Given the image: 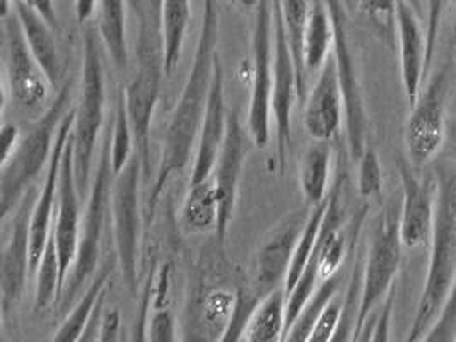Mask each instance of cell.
<instances>
[{
	"mask_svg": "<svg viewBox=\"0 0 456 342\" xmlns=\"http://www.w3.org/2000/svg\"><path fill=\"white\" fill-rule=\"evenodd\" d=\"M134 130L130 124V117L126 111V103H125V93L120 91L117 98V111H115V120L111 127V168L115 176L120 175L128 161L132 159V144H134Z\"/></svg>",
	"mask_w": 456,
	"mask_h": 342,
	"instance_id": "35",
	"label": "cell"
},
{
	"mask_svg": "<svg viewBox=\"0 0 456 342\" xmlns=\"http://www.w3.org/2000/svg\"><path fill=\"white\" fill-rule=\"evenodd\" d=\"M96 2L98 0H76V18H77V21L83 24L93 16Z\"/></svg>",
	"mask_w": 456,
	"mask_h": 342,
	"instance_id": "46",
	"label": "cell"
},
{
	"mask_svg": "<svg viewBox=\"0 0 456 342\" xmlns=\"http://www.w3.org/2000/svg\"><path fill=\"white\" fill-rule=\"evenodd\" d=\"M83 93L74 120V165L83 191L91 180V167L104 120V69L100 43L93 28L84 35Z\"/></svg>",
	"mask_w": 456,
	"mask_h": 342,
	"instance_id": "6",
	"label": "cell"
},
{
	"mask_svg": "<svg viewBox=\"0 0 456 342\" xmlns=\"http://www.w3.org/2000/svg\"><path fill=\"white\" fill-rule=\"evenodd\" d=\"M4 28L7 50L5 74L11 98L16 105L33 110L45 102L50 83L26 43L16 11L4 20Z\"/></svg>",
	"mask_w": 456,
	"mask_h": 342,
	"instance_id": "15",
	"label": "cell"
},
{
	"mask_svg": "<svg viewBox=\"0 0 456 342\" xmlns=\"http://www.w3.org/2000/svg\"><path fill=\"white\" fill-rule=\"evenodd\" d=\"M394 301L395 286L392 288V291L388 293V297L385 298V305H383V310H381V314L378 317V322H374V327L371 329V334H370V341H388L390 321H392V314H394Z\"/></svg>",
	"mask_w": 456,
	"mask_h": 342,
	"instance_id": "42",
	"label": "cell"
},
{
	"mask_svg": "<svg viewBox=\"0 0 456 342\" xmlns=\"http://www.w3.org/2000/svg\"><path fill=\"white\" fill-rule=\"evenodd\" d=\"M436 211L429 269L417 305L409 341H424L437 321L456 279V161L435 165Z\"/></svg>",
	"mask_w": 456,
	"mask_h": 342,
	"instance_id": "2",
	"label": "cell"
},
{
	"mask_svg": "<svg viewBox=\"0 0 456 342\" xmlns=\"http://www.w3.org/2000/svg\"><path fill=\"white\" fill-rule=\"evenodd\" d=\"M70 103V83H65L38 122L22 137L11 158L0 165V216L2 223L9 219L14 208L37 180L40 171L48 167L55 139L67 108Z\"/></svg>",
	"mask_w": 456,
	"mask_h": 342,
	"instance_id": "4",
	"label": "cell"
},
{
	"mask_svg": "<svg viewBox=\"0 0 456 342\" xmlns=\"http://www.w3.org/2000/svg\"><path fill=\"white\" fill-rule=\"evenodd\" d=\"M251 37L253 85L249 98L248 130L256 148L265 150L270 141L273 96V11L272 0H260L255 9Z\"/></svg>",
	"mask_w": 456,
	"mask_h": 342,
	"instance_id": "11",
	"label": "cell"
},
{
	"mask_svg": "<svg viewBox=\"0 0 456 342\" xmlns=\"http://www.w3.org/2000/svg\"><path fill=\"white\" fill-rule=\"evenodd\" d=\"M111 132L110 127L106 130L103 139L102 156L98 163V170L94 173V180L91 185V193L87 199V208L84 214L83 232L79 236V248L74 265L65 281L61 303L62 308H67L74 299L77 298L79 291L83 289L87 279L96 273L100 256H102V243H103L104 228L108 223V214L111 209Z\"/></svg>",
	"mask_w": 456,
	"mask_h": 342,
	"instance_id": "5",
	"label": "cell"
},
{
	"mask_svg": "<svg viewBox=\"0 0 456 342\" xmlns=\"http://www.w3.org/2000/svg\"><path fill=\"white\" fill-rule=\"evenodd\" d=\"M357 191L362 199H378L383 192V170L373 148H366L357 159Z\"/></svg>",
	"mask_w": 456,
	"mask_h": 342,
	"instance_id": "37",
	"label": "cell"
},
{
	"mask_svg": "<svg viewBox=\"0 0 456 342\" xmlns=\"http://www.w3.org/2000/svg\"><path fill=\"white\" fill-rule=\"evenodd\" d=\"M281 9L288 29L290 50L296 65L297 74V100L303 103L308 96V77H306V67L303 59V38H305V28L310 16V0H281Z\"/></svg>",
	"mask_w": 456,
	"mask_h": 342,
	"instance_id": "28",
	"label": "cell"
},
{
	"mask_svg": "<svg viewBox=\"0 0 456 342\" xmlns=\"http://www.w3.org/2000/svg\"><path fill=\"white\" fill-rule=\"evenodd\" d=\"M24 2H28V4H29V0H24Z\"/></svg>",
	"mask_w": 456,
	"mask_h": 342,
	"instance_id": "51",
	"label": "cell"
},
{
	"mask_svg": "<svg viewBox=\"0 0 456 342\" xmlns=\"http://www.w3.org/2000/svg\"><path fill=\"white\" fill-rule=\"evenodd\" d=\"M308 216L310 213L305 211L290 214L262 245L255 264V274L247 284L258 298H265L272 291L286 284L294 250Z\"/></svg>",
	"mask_w": 456,
	"mask_h": 342,
	"instance_id": "17",
	"label": "cell"
},
{
	"mask_svg": "<svg viewBox=\"0 0 456 342\" xmlns=\"http://www.w3.org/2000/svg\"><path fill=\"white\" fill-rule=\"evenodd\" d=\"M226 130H228V111H226V98H224V70H223L221 59L217 55L208 108H206V115L199 132V142H197L195 163H193L190 183H199L202 180H208L212 175L219 152L224 144Z\"/></svg>",
	"mask_w": 456,
	"mask_h": 342,
	"instance_id": "20",
	"label": "cell"
},
{
	"mask_svg": "<svg viewBox=\"0 0 456 342\" xmlns=\"http://www.w3.org/2000/svg\"><path fill=\"white\" fill-rule=\"evenodd\" d=\"M344 4H346V7H347V11H353L354 7L357 5V0H342Z\"/></svg>",
	"mask_w": 456,
	"mask_h": 342,
	"instance_id": "50",
	"label": "cell"
},
{
	"mask_svg": "<svg viewBox=\"0 0 456 342\" xmlns=\"http://www.w3.org/2000/svg\"><path fill=\"white\" fill-rule=\"evenodd\" d=\"M346 117L344 93L333 53L320 69V76L305 102V128L313 141L330 142Z\"/></svg>",
	"mask_w": 456,
	"mask_h": 342,
	"instance_id": "19",
	"label": "cell"
},
{
	"mask_svg": "<svg viewBox=\"0 0 456 342\" xmlns=\"http://www.w3.org/2000/svg\"><path fill=\"white\" fill-rule=\"evenodd\" d=\"M273 11V96L272 113L275 122V141H277V161L281 173L288 167V154L290 150V113L294 98H297V74L294 57L290 50L288 29L281 9V0H272Z\"/></svg>",
	"mask_w": 456,
	"mask_h": 342,
	"instance_id": "12",
	"label": "cell"
},
{
	"mask_svg": "<svg viewBox=\"0 0 456 342\" xmlns=\"http://www.w3.org/2000/svg\"><path fill=\"white\" fill-rule=\"evenodd\" d=\"M204 12L195 46L193 64L188 72L182 96L173 110L167 128L161 161L156 178L147 195V214L154 217L159 199L165 192L169 180L187 168L191 150L199 139L200 126L206 115L208 94L214 79L216 59L219 55V4L217 0H202Z\"/></svg>",
	"mask_w": 456,
	"mask_h": 342,
	"instance_id": "1",
	"label": "cell"
},
{
	"mask_svg": "<svg viewBox=\"0 0 456 342\" xmlns=\"http://www.w3.org/2000/svg\"><path fill=\"white\" fill-rule=\"evenodd\" d=\"M414 165L405 159L398 161V175L402 180V209H400V236L407 248H420L431 243L436 211L435 176H417Z\"/></svg>",
	"mask_w": 456,
	"mask_h": 342,
	"instance_id": "16",
	"label": "cell"
},
{
	"mask_svg": "<svg viewBox=\"0 0 456 342\" xmlns=\"http://www.w3.org/2000/svg\"><path fill=\"white\" fill-rule=\"evenodd\" d=\"M327 208H329V197L322 204L312 208V211H310V216L306 219V224L303 228V233L299 236L297 247L294 250L289 273H288L286 284H284L288 293L292 289V286L297 282V279L303 274L306 264L312 258L313 252L316 248V243H318V238H320V232H322V224H323V219H325V214H327Z\"/></svg>",
	"mask_w": 456,
	"mask_h": 342,
	"instance_id": "34",
	"label": "cell"
},
{
	"mask_svg": "<svg viewBox=\"0 0 456 342\" xmlns=\"http://www.w3.org/2000/svg\"><path fill=\"white\" fill-rule=\"evenodd\" d=\"M286 308H288V291H286V286H281L262 299V303L256 306L245 329L241 341H284Z\"/></svg>",
	"mask_w": 456,
	"mask_h": 342,
	"instance_id": "24",
	"label": "cell"
},
{
	"mask_svg": "<svg viewBox=\"0 0 456 342\" xmlns=\"http://www.w3.org/2000/svg\"><path fill=\"white\" fill-rule=\"evenodd\" d=\"M29 4L42 14L46 22L57 29L59 28V18H57V11H55V4L53 0H29Z\"/></svg>",
	"mask_w": 456,
	"mask_h": 342,
	"instance_id": "45",
	"label": "cell"
},
{
	"mask_svg": "<svg viewBox=\"0 0 456 342\" xmlns=\"http://www.w3.org/2000/svg\"><path fill=\"white\" fill-rule=\"evenodd\" d=\"M128 4H130V7L139 14L141 11H142V7H144V0H126Z\"/></svg>",
	"mask_w": 456,
	"mask_h": 342,
	"instance_id": "48",
	"label": "cell"
},
{
	"mask_svg": "<svg viewBox=\"0 0 456 342\" xmlns=\"http://www.w3.org/2000/svg\"><path fill=\"white\" fill-rule=\"evenodd\" d=\"M333 24L325 0H314L305 28L303 59L306 72L318 70L332 53Z\"/></svg>",
	"mask_w": 456,
	"mask_h": 342,
	"instance_id": "27",
	"label": "cell"
},
{
	"mask_svg": "<svg viewBox=\"0 0 456 342\" xmlns=\"http://www.w3.org/2000/svg\"><path fill=\"white\" fill-rule=\"evenodd\" d=\"M147 339L152 342L176 341V321L171 310L156 308L147 329Z\"/></svg>",
	"mask_w": 456,
	"mask_h": 342,
	"instance_id": "40",
	"label": "cell"
},
{
	"mask_svg": "<svg viewBox=\"0 0 456 342\" xmlns=\"http://www.w3.org/2000/svg\"><path fill=\"white\" fill-rule=\"evenodd\" d=\"M402 247L400 213L396 208H390L378 221L364 262L361 310L355 323L354 341H357V336L370 321L378 305L383 303L392 291L402 262Z\"/></svg>",
	"mask_w": 456,
	"mask_h": 342,
	"instance_id": "8",
	"label": "cell"
},
{
	"mask_svg": "<svg viewBox=\"0 0 456 342\" xmlns=\"http://www.w3.org/2000/svg\"><path fill=\"white\" fill-rule=\"evenodd\" d=\"M332 148L325 141H314L299 165V185L306 204L314 208L329 197Z\"/></svg>",
	"mask_w": 456,
	"mask_h": 342,
	"instance_id": "26",
	"label": "cell"
},
{
	"mask_svg": "<svg viewBox=\"0 0 456 342\" xmlns=\"http://www.w3.org/2000/svg\"><path fill=\"white\" fill-rule=\"evenodd\" d=\"M456 341V279L450 289V295L443 305V310L428 332L424 342H453Z\"/></svg>",
	"mask_w": 456,
	"mask_h": 342,
	"instance_id": "38",
	"label": "cell"
},
{
	"mask_svg": "<svg viewBox=\"0 0 456 342\" xmlns=\"http://www.w3.org/2000/svg\"><path fill=\"white\" fill-rule=\"evenodd\" d=\"M450 64L441 65L426 89L420 91L405 128L407 156L415 168L431 163L446 135V105L450 94Z\"/></svg>",
	"mask_w": 456,
	"mask_h": 342,
	"instance_id": "9",
	"label": "cell"
},
{
	"mask_svg": "<svg viewBox=\"0 0 456 342\" xmlns=\"http://www.w3.org/2000/svg\"><path fill=\"white\" fill-rule=\"evenodd\" d=\"M144 175L142 161L137 152L125 167L111 189V223L117 258L122 269L128 291L137 293L139 284V256L142 238L141 213V176Z\"/></svg>",
	"mask_w": 456,
	"mask_h": 342,
	"instance_id": "7",
	"label": "cell"
},
{
	"mask_svg": "<svg viewBox=\"0 0 456 342\" xmlns=\"http://www.w3.org/2000/svg\"><path fill=\"white\" fill-rule=\"evenodd\" d=\"M135 43L137 67L125 89V103L135 139V152L142 161L144 178L151 171V124L158 107L165 70L163 0H144Z\"/></svg>",
	"mask_w": 456,
	"mask_h": 342,
	"instance_id": "3",
	"label": "cell"
},
{
	"mask_svg": "<svg viewBox=\"0 0 456 342\" xmlns=\"http://www.w3.org/2000/svg\"><path fill=\"white\" fill-rule=\"evenodd\" d=\"M333 24V57L338 69L346 105L347 144L353 159H359L368 148V115L364 107L359 70L353 43L347 31V7L342 0H325Z\"/></svg>",
	"mask_w": 456,
	"mask_h": 342,
	"instance_id": "10",
	"label": "cell"
},
{
	"mask_svg": "<svg viewBox=\"0 0 456 342\" xmlns=\"http://www.w3.org/2000/svg\"><path fill=\"white\" fill-rule=\"evenodd\" d=\"M14 11L21 22L26 43L31 53L35 55L37 62L42 67L48 83L53 87L59 86L63 76V67L57 43L52 33L53 28L31 4L24 0H14Z\"/></svg>",
	"mask_w": 456,
	"mask_h": 342,
	"instance_id": "22",
	"label": "cell"
},
{
	"mask_svg": "<svg viewBox=\"0 0 456 342\" xmlns=\"http://www.w3.org/2000/svg\"><path fill=\"white\" fill-rule=\"evenodd\" d=\"M98 29L104 46L118 70L128 65L126 28H125V0H98Z\"/></svg>",
	"mask_w": 456,
	"mask_h": 342,
	"instance_id": "29",
	"label": "cell"
},
{
	"mask_svg": "<svg viewBox=\"0 0 456 342\" xmlns=\"http://www.w3.org/2000/svg\"><path fill=\"white\" fill-rule=\"evenodd\" d=\"M120 330H122V314L118 308H111L106 312L100 325V339L98 341L115 342L120 341Z\"/></svg>",
	"mask_w": 456,
	"mask_h": 342,
	"instance_id": "43",
	"label": "cell"
},
{
	"mask_svg": "<svg viewBox=\"0 0 456 342\" xmlns=\"http://www.w3.org/2000/svg\"><path fill=\"white\" fill-rule=\"evenodd\" d=\"M338 286H340V278L337 274L330 276V278L323 279L320 282V286L313 293L312 298L308 299V303L305 305V308L301 310L297 319L290 325L284 341H310L313 327L316 325V322L320 319V315L323 314V310L329 306V303L337 297Z\"/></svg>",
	"mask_w": 456,
	"mask_h": 342,
	"instance_id": "33",
	"label": "cell"
},
{
	"mask_svg": "<svg viewBox=\"0 0 456 342\" xmlns=\"http://www.w3.org/2000/svg\"><path fill=\"white\" fill-rule=\"evenodd\" d=\"M61 295H62V269H61L57 241L52 232L43 252L42 262L37 271L35 312L46 310L50 305L61 299Z\"/></svg>",
	"mask_w": 456,
	"mask_h": 342,
	"instance_id": "32",
	"label": "cell"
},
{
	"mask_svg": "<svg viewBox=\"0 0 456 342\" xmlns=\"http://www.w3.org/2000/svg\"><path fill=\"white\" fill-rule=\"evenodd\" d=\"M190 18H191L190 0H163L165 70L167 77L180 64Z\"/></svg>",
	"mask_w": 456,
	"mask_h": 342,
	"instance_id": "30",
	"label": "cell"
},
{
	"mask_svg": "<svg viewBox=\"0 0 456 342\" xmlns=\"http://www.w3.org/2000/svg\"><path fill=\"white\" fill-rule=\"evenodd\" d=\"M412 7H414L415 11H417V14L419 16H422V7H424V0H407Z\"/></svg>",
	"mask_w": 456,
	"mask_h": 342,
	"instance_id": "49",
	"label": "cell"
},
{
	"mask_svg": "<svg viewBox=\"0 0 456 342\" xmlns=\"http://www.w3.org/2000/svg\"><path fill=\"white\" fill-rule=\"evenodd\" d=\"M444 0H428V62L429 67L433 64L436 53V43L441 26V14H443Z\"/></svg>",
	"mask_w": 456,
	"mask_h": 342,
	"instance_id": "41",
	"label": "cell"
},
{
	"mask_svg": "<svg viewBox=\"0 0 456 342\" xmlns=\"http://www.w3.org/2000/svg\"><path fill=\"white\" fill-rule=\"evenodd\" d=\"M0 141H2V163H5L14 150L20 144V128L16 127L14 124H4L2 130H0Z\"/></svg>",
	"mask_w": 456,
	"mask_h": 342,
	"instance_id": "44",
	"label": "cell"
},
{
	"mask_svg": "<svg viewBox=\"0 0 456 342\" xmlns=\"http://www.w3.org/2000/svg\"><path fill=\"white\" fill-rule=\"evenodd\" d=\"M357 7L371 24L376 35L388 46H394L398 0H357Z\"/></svg>",
	"mask_w": 456,
	"mask_h": 342,
	"instance_id": "36",
	"label": "cell"
},
{
	"mask_svg": "<svg viewBox=\"0 0 456 342\" xmlns=\"http://www.w3.org/2000/svg\"><path fill=\"white\" fill-rule=\"evenodd\" d=\"M419 14L407 0H398L396 37L400 43L402 85L409 107L412 108L422 91L424 77L429 72L428 37L419 21Z\"/></svg>",
	"mask_w": 456,
	"mask_h": 342,
	"instance_id": "21",
	"label": "cell"
},
{
	"mask_svg": "<svg viewBox=\"0 0 456 342\" xmlns=\"http://www.w3.org/2000/svg\"><path fill=\"white\" fill-rule=\"evenodd\" d=\"M81 204H79V183L76 178L74 165V135H70L63 152L59 197H57V217L53 223V235L62 269V289L69 273L74 265L79 248L81 236Z\"/></svg>",
	"mask_w": 456,
	"mask_h": 342,
	"instance_id": "18",
	"label": "cell"
},
{
	"mask_svg": "<svg viewBox=\"0 0 456 342\" xmlns=\"http://www.w3.org/2000/svg\"><path fill=\"white\" fill-rule=\"evenodd\" d=\"M219 195L212 175L199 183H190L182 209V224L188 233L204 235L217 230Z\"/></svg>",
	"mask_w": 456,
	"mask_h": 342,
	"instance_id": "23",
	"label": "cell"
},
{
	"mask_svg": "<svg viewBox=\"0 0 456 342\" xmlns=\"http://www.w3.org/2000/svg\"><path fill=\"white\" fill-rule=\"evenodd\" d=\"M452 46H456V0H453V28H452Z\"/></svg>",
	"mask_w": 456,
	"mask_h": 342,
	"instance_id": "47",
	"label": "cell"
},
{
	"mask_svg": "<svg viewBox=\"0 0 456 342\" xmlns=\"http://www.w3.org/2000/svg\"><path fill=\"white\" fill-rule=\"evenodd\" d=\"M342 310H344V303L335 297V298L329 303V306L323 310V314L320 315L316 325L313 327L310 342L333 341L335 332H337V329H338V325H340Z\"/></svg>",
	"mask_w": 456,
	"mask_h": 342,
	"instance_id": "39",
	"label": "cell"
},
{
	"mask_svg": "<svg viewBox=\"0 0 456 342\" xmlns=\"http://www.w3.org/2000/svg\"><path fill=\"white\" fill-rule=\"evenodd\" d=\"M236 305V293L226 288L210 289L199 306V317L202 327V339L206 341H223L229 322L232 319Z\"/></svg>",
	"mask_w": 456,
	"mask_h": 342,
	"instance_id": "31",
	"label": "cell"
},
{
	"mask_svg": "<svg viewBox=\"0 0 456 342\" xmlns=\"http://www.w3.org/2000/svg\"><path fill=\"white\" fill-rule=\"evenodd\" d=\"M38 197L35 193L26 192L22 197L16 214L12 216L11 238L4 247L0 260V308L2 319L9 315V312L21 299L22 291L28 273H31V216L35 209V202Z\"/></svg>",
	"mask_w": 456,
	"mask_h": 342,
	"instance_id": "14",
	"label": "cell"
},
{
	"mask_svg": "<svg viewBox=\"0 0 456 342\" xmlns=\"http://www.w3.org/2000/svg\"><path fill=\"white\" fill-rule=\"evenodd\" d=\"M113 264H115L113 260H106L103 265L100 267L96 278L87 284L83 297L79 298L77 305L72 308V312L67 315V319L63 321L61 329L55 332L53 341H81L86 325L91 321V317H93V314L98 306V301L103 297L104 291L108 289V282H110L111 273H113Z\"/></svg>",
	"mask_w": 456,
	"mask_h": 342,
	"instance_id": "25",
	"label": "cell"
},
{
	"mask_svg": "<svg viewBox=\"0 0 456 342\" xmlns=\"http://www.w3.org/2000/svg\"><path fill=\"white\" fill-rule=\"evenodd\" d=\"M251 146H255L248 127H243L238 113H228V130L223 150L212 171L216 189L219 195V221L216 235L223 245L228 236L229 224L232 221L240 180L247 163Z\"/></svg>",
	"mask_w": 456,
	"mask_h": 342,
	"instance_id": "13",
	"label": "cell"
}]
</instances>
